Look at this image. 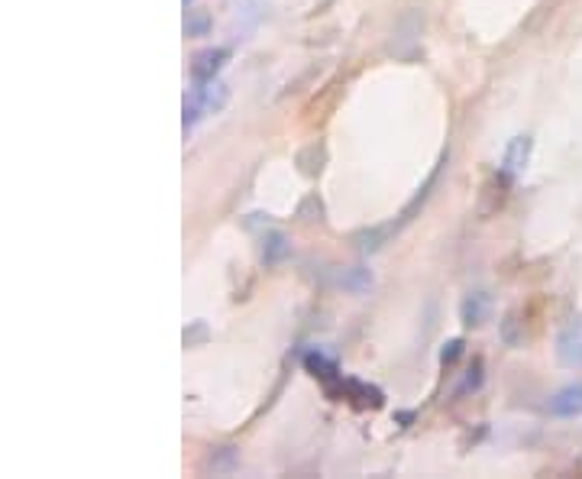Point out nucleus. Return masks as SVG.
<instances>
[{
  "mask_svg": "<svg viewBox=\"0 0 582 479\" xmlns=\"http://www.w3.org/2000/svg\"><path fill=\"white\" fill-rule=\"evenodd\" d=\"M340 392H343V399H350L359 408H379L382 405V392L376 386H369V382L346 379L343 386H340Z\"/></svg>",
  "mask_w": 582,
  "mask_h": 479,
  "instance_id": "nucleus-8",
  "label": "nucleus"
},
{
  "mask_svg": "<svg viewBox=\"0 0 582 479\" xmlns=\"http://www.w3.org/2000/svg\"><path fill=\"white\" fill-rule=\"evenodd\" d=\"M557 360L560 366L582 373V314L570 318L557 334Z\"/></svg>",
  "mask_w": 582,
  "mask_h": 479,
  "instance_id": "nucleus-2",
  "label": "nucleus"
},
{
  "mask_svg": "<svg viewBox=\"0 0 582 479\" xmlns=\"http://www.w3.org/2000/svg\"><path fill=\"white\" fill-rule=\"evenodd\" d=\"M288 256V240L282 230H269L266 237H262V263L266 266H279L282 259Z\"/></svg>",
  "mask_w": 582,
  "mask_h": 479,
  "instance_id": "nucleus-10",
  "label": "nucleus"
},
{
  "mask_svg": "<svg viewBox=\"0 0 582 479\" xmlns=\"http://www.w3.org/2000/svg\"><path fill=\"white\" fill-rule=\"evenodd\" d=\"M460 314H463V324L469 327H479L485 321V314H489V295L485 292H469L460 305Z\"/></svg>",
  "mask_w": 582,
  "mask_h": 479,
  "instance_id": "nucleus-9",
  "label": "nucleus"
},
{
  "mask_svg": "<svg viewBox=\"0 0 582 479\" xmlns=\"http://www.w3.org/2000/svg\"><path fill=\"white\" fill-rule=\"evenodd\" d=\"M508 185H511V179L502 169H498V175H492V179L482 185V191H479V217H492V214H498L505 208Z\"/></svg>",
  "mask_w": 582,
  "mask_h": 479,
  "instance_id": "nucleus-3",
  "label": "nucleus"
},
{
  "mask_svg": "<svg viewBox=\"0 0 582 479\" xmlns=\"http://www.w3.org/2000/svg\"><path fill=\"white\" fill-rule=\"evenodd\" d=\"M204 337H207V327L198 321V324L191 327V331H185V344H188V347H194V344H198V340H204Z\"/></svg>",
  "mask_w": 582,
  "mask_h": 479,
  "instance_id": "nucleus-15",
  "label": "nucleus"
},
{
  "mask_svg": "<svg viewBox=\"0 0 582 479\" xmlns=\"http://www.w3.org/2000/svg\"><path fill=\"white\" fill-rule=\"evenodd\" d=\"M334 285L350 295H366L372 289V272L363 269V266H346V269H337L334 276Z\"/></svg>",
  "mask_w": 582,
  "mask_h": 479,
  "instance_id": "nucleus-7",
  "label": "nucleus"
},
{
  "mask_svg": "<svg viewBox=\"0 0 582 479\" xmlns=\"http://www.w3.org/2000/svg\"><path fill=\"white\" fill-rule=\"evenodd\" d=\"M547 412L553 418H579L582 415V382H573V386H563L560 392L550 395Z\"/></svg>",
  "mask_w": 582,
  "mask_h": 479,
  "instance_id": "nucleus-4",
  "label": "nucleus"
},
{
  "mask_svg": "<svg viewBox=\"0 0 582 479\" xmlns=\"http://www.w3.org/2000/svg\"><path fill=\"white\" fill-rule=\"evenodd\" d=\"M482 386V360H473V369H469V376H466V386H463V392H469V389H479Z\"/></svg>",
  "mask_w": 582,
  "mask_h": 479,
  "instance_id": "nucleus-14",
  "label": "nucleus"
},
{
  "mask_svg": "<svg viewBox=\"0 0 582 479\" xmlns=\"http://www.w3.org/2000/svg\"><path fill=\"white\" fill-rule=\"evenodd\" d=\"M230 101V88L224 85L220 78L211 81H198L191 94H185V104H182V127L194 130L207 114H220Z\"/></svg>",
  "mask_w": 582,
  "mask_h": 479,
  "instance_id": "nucleus-1",
  "label": "nucleus"
},
{
  "mask_svg": "<svg viewBox=\"0 0 582 479\" xmlns=\"http://www.w3.org/2000/svg\"><path fill=\"white\" fill-rule=\"evenodd\" d=\"M182 4H185V7H188V4H194V0H182Z\"/></svg>",
  "mask_w": 582,
  "mask_h": 479,
  "instance_id": "nucleus-16",
  "label": "nucleus"
},
{
  "mask_svg": "<svg viewBox=\"0 0 582 479\" xmlns=\"http://www.w3.org/2000/svg\"><path fill=\"white\" fill-rule=\"evenodd\" d=\"M531 149H534V140L531 136H515L508 146H505V156H502V172L508 179H518V175L528 169L531 162Z\"/></svg>",
  "mask_w": 582,
  "mask_h": 479,
  "instance_id": "nucleus-5",
  "label": "nucleus"
},
{
  "mask_svg": "<svg viewBox=\"0 0 582 479\" xmlns=\"http://www.w3.org/2000/svg\"><path fill=\"white\" fill-rule=\"evenodd\" d=\"M227 59H230V49H224V46L198 52V56H194V62H191V78L194 81H211V78H217V72L227 65Z\"/></svg>",
  "mask_w": 582,
  "mask_h": 479,
  "instance_id": "nucleus-6",
  "label": "nucleus"
},
{
  "mask_svg": "<svg viewBox=\"0 0 582 479\" xmlns=\"http://www.w3.org/2000/svg\"><path fill=\"white\" fill-rule=\"evenodd\" d=\"M304 366H308L311 373H314L317 379H321V382H327V386H330V382H337V379H340L337 363H334V360H327L324 353H308V357H304Z\"/></svg>",
  "mask_w": 582,
  "mask_h": 479,
  "instance_id": "nucleus-11",
  "label": "nucleus"
},
{
  "mask_svg": "<svg viewBox=\"0 0 582 479\" xmlns=\"http://www.w3.org/2000/svg\"><path fill=\"white\" fill-rule=\"evenodd\" d=\"M185 30H188V36H207V30H211V17H207V13H188Z\"/></svg>",
  "mask_w": 582,
  "mask_h": 479,
  "instance_id": "nucleus-12",
  "label": "nucleus"
},
{
  "mask_svg": "<svg viewBox=\"0 0 582 479\" xmlns=\"http://www.w3.org/2000/svg\"><path fill=\"white\" fill-rule=\"evenodd\" d=\"M460 357H463V340H447V344H443V350H440V363L450 366V363H456Z\"/></svg>",
  "mask_w": 582,
  "mask_h": 479,
  "instance_id": "nucleus-13",
  "label": "nucleus"
}]
</instances>
